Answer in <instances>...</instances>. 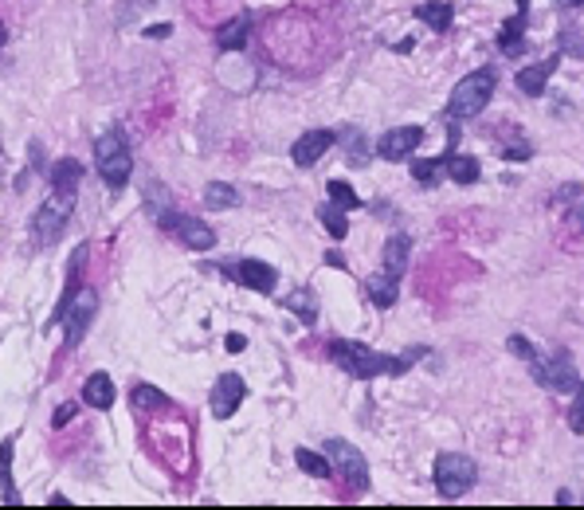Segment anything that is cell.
<instances>
[{
  "label": "cell",
  "instance_id": "6da1fadb",
  "mask_svg": "<svg viewBox=\"0 0 584 510\" xmlns=\"http://www.w3.org/2000/svg\"><path fill=\"white\" fill-rule=\"evenodd\" d=\"M419 353H424V350H412V353H404V358H385V353L369 350L365 342H345V338L330 342V358L350 373V377H361V381L377 377V373H392V377H400V373L412 366Z\"/></svg>",
  "mask_w": 584,
  "mask_h": 510
},
{
  "label": "cell",
  "instance_id": "7a4b0ae2",
  "mask_svg": "<svg viewBox=\"0 0 584 510\" xmlns=\"http://www.w3.org/2000/svg\"><path fill=\"white\" fill-rule=\"evenodd\" d=\"M95 161H98V173H103L106 189H126L134 173V158H130V142H126L122 130H106L103 138L95 142Z\"/></svg>",
  "mask_w": 584,
  "mask_h": 510
},
{
  "label": "cell",
  "instance_id": "3957f363",
  "mask_svg": "<svg viewBox=\"0 0 584 510\" xmlns=\"http://www.w3.org/2000/svg\"><path fill=\"white\" fill-rule=\"evenodd\" d=\"M75 193L79 189H59V185H51V197L40 205V212H35V240L40 243H56L59 236H63V228H67L71 220V212H75Z\"/></svg>",
  "mask_w": 584,
  "mask_h": 510
},
{
  "label": "cell",
  "instance_id": "277c9868",
  "mask_svg": "<svg viewBox=\"0 0 584 510\" xmlns=\"http://www.w3.org/2000/svg\"><path fill=\"white\" fill-rule=\"evenodd\" d=\"M471 487H474V463L467 455L447 452L435 460V491H440L443 498H463Z\"/></svg>",
  "mask_w": 584,
  "mask_h": 510
},
{
  "label": "cell",
  "instance_id": "5b68a950",
  "mask_svg": "<svg viewBox=\"0 0 584 510\" xmlns=\"http://www.w3.org/2000/svg\"><path fill=\"white\" fill-rule=\"evenodd\" d=\"M495 95V71H474L471 79H463L451 95V114L455 118H474Z\"/></svg>",
  "mask_w": 584,
  "mask_h": 510
},
{
  "label": "cell",
  "instance_id": "8992f818",
  "mask_svg": "<svg viewBox=\"0 0 584 510\" xmlns=\"http://www.w3.org/2000/svg\"><path fill=\"white\" fill-rule=\"evenodd\" d=\"M326 452H330L334 460V471L342 475L345 483H350L353 491H365L369 487V463H365V455L353 448V444L345 440H326Z\"/></svg>",
  "mask_w": 584,
  "mask_h": 510
},
{
  "label": "cell",
  "instance_id": "52a82bcc",
  "mask_svg": "<svg viewBox=\"0 0 584 510\" xmlns=\"http://www.w3.org/2000/svg\"><path fill=\"white\" fill-rule=\"evenodd\" d=\"M95 306H98L95 290H75V295H71V303L63 306V311L51 314V322H67V345H79V338H83L87 326H90Z\"/></svg>",
  "mask_w": 584,
  "mask_h": 510
},
{
  "label": "cell",
  "instance_id": "ba28073f",
  "mask_svg": "<svg viewBox=\"0 0 584 510\" xmlns=\"http://www.w3.org/2000/svg\"><path fill=\"white\" fill-rule=\"evenodd\" d=\"M529 366H534V377L542 381L545 389H553V393H565V389H577V385H580L577 366H572L565 353H557L553 361H542V358L534 353V358H529Z\"/></svg>",
  "mask_w": 584,
  "mask_h": 510
},
{
  "label": "cell",
  "instance_id": "9c48e42d",
  "mask_svg": "<svg viewBox=\"0 0 584 510\" xmlns=\"http://www.w3.org/2000/svg\"><path fill=\"white\" fill-rule=\"evenodd\" d=\"M161 224H165L169 232H177L193 251L216 248V232H212V228H208L204 220H193V216H173V212H169V216H161Z\"/></svg>",
  "mask_w": 584,
  "mask_h": 510
},
{
  "label": "cell",
  "instance_id": "30bf717a",
  "mask_svg": "<svg viewBox=\"0 0 584 510\" xmlns=\"http://www.w3.org/2000/svg\"><path fill=\"white\" fill-rule=\"evenodd\" d=\"M243 397H248V385H243V377H235V373H224V377L212 385V416L227 421V416H232L235 408L243 405Z\"/></svg>",
  "mask_w": 584,
  "mask_h": 510
},
{
  "label": "cell",
  "instance_id": "8fae6325",
  "mask_svg": "<svg viewBox=\"0 0 584 510\" xmlns=\"http://www.w3.org/2000/svg\"><path fill=\"white\" fill-rule=\"evenodd\" d=\"M419 142H424V130H419V126H396V130H388L385 138L377 142V153L385 161H404Z\"/></svg>",
  "mask_w": 584,
  "mask_h": 510
},
{
  "label": "cell",
  "instance_id": "7c38bea8",
  "mask_svg": "<svg viewBox=\"0 0 584 510\" xmlns=\"http://www.w3.org/2000/svg\"><path fill=\"white\" fill-rule=\"evenodd\" d=\"M330 145H334V134L330 130H310V134H303V138L295 142L290 158H295L298 169H310V166H318V161L326 158V150H330Z\"/></svg>",
  "mask_w": 584,
  "mask_h": 510
},
{
  "label": "cell",
  "instance_id": "4fadbf2b",
  "mask_svg": "<svg viewBox=\"0 0 584 510\" xmlns=\"http://www.w3.org/2000/svg\"><path fill=\"white\" fill-rule=\"evenodd\" d=\"M232 275L240 279L243 287L259 290V295H271V290H275V283H279V271H275V267H267V263H259V259H243V263H235Z\"/></svg>",
  "mask_w": 584,
  "mask_h": 510
},
{
  "label": "cell",
  "instance_id": "5bb4252c",
  "mask_svg": "<svg viewBox=\"0 0 584 510\" xmlns=\"http://www.w3.org/2000/svg\"><path fill=\"white\" fill-rule=\"evenodd\" d=\"M83 400L90 408H114V381L106 373H90L83 385Z\"/></svg>",
  "mask_w": 584,
  "mask_h": 510
},
{
  "label": "cell",
  "instance_id": "9a60e30c",
  "mask_svg": "<svg viewBox=\"0 0 584 510\" xmlns=\"http://www.w3.org/2000/svg\"><path fill=\"white\" fill-rule=\"evenodd\" d=\"M553 71H557V56L545 59V63H537V67L518 71V87H522L526 95H545V83H549Z\"/></svg>",
  "mask_w": 584,
  "mask_h": 510
},
{
  "label": "cell",
  "instance_id": "2e32d148",
  "mask_svg": "<svg viewBox=\"0 0 584 510\" xmlns=\"http://www.w3.org/2000/svg\"><path fill=\"white\" fill-rule=\"evenodd\" d=\"M416 16L427 24L432 32H447L451 28V4L447 0H424V4H416Z\"/></svg>",
  "mask_w": 584,
  "mask_h": 510
},
{
  "label": "cell",
  "instance_id": "e0dca14e",
  "mask_svg": "<svg viewBox=\"0 0 584 510\" xmlns=\"http://www.w3.org/2000/svg\"><path fill=\"white\" fill-rule=\"evenodd\" d=\"M526 12H529V8H518V16H514V20H506V24H502V32H498V48L506 51V56H522V28H526Z\"/></svg>",
  "mask_w": 584,
  "mask_h": 510
},
{
  "label": "cell",
  "instance_id": "ac0fdd59",
  "mask_svg": "<svg viewBox=\"0 0 584 510\" xmlns=\"http://www.w3.org/2000/svg\"><path fill=\"white\" fill-rule=\"evenodd\" d=\"M248 28H251L248 16H235V20H227L224 28H220V35H216L220 51H240L243 43H248Z\"/></svg>",
  "mask_w": 584,
  "mask_h": 510
},
{
  "label": "cell",
  "instance_id": "d6986e66",
  "mask_svg": "<svg viewBox=\"0 0 584 510\" xmlns=\"http://www.w3.org/2000/svg\"><path fill=\"white\" fill-rule=\"evenodd\" d=\"M408 251H412V243H408V236H392V240L385 243V271L388 275H404L408 267Z\"/></svg>",
  "mask_w": 584,
  "mask_h": 510
},
{
  "label": "cell",
  "instance_id": "ffe728a7",
  "mask_svg": "<svg viewBox=\"0 0 584 510\" xmlns=\"http://www.w3.org/2000/svg\"><path fill=\"white\" fill-rule=\"evenodd\" d=\"M365 290H369V298L380 306V311H388L392 303H396V275H373L369 283H365Z\"/></svg>",
  "mask_w": 584,
  "mask_h": 510
},
{
  "label": "cell",
  "instance_id": "44dd1931",
  "mask_svg": "<svg viewBox=\"0 0 584 510\" xmlns=\"http://www.w3.org/2000/svg\"><path fill=\"white\" fill-rule=\"evenodd\" d=\"M51 185H59V189H79L83 185V166H79L75 158H63L51 166Z\"/></svg>",
  "mask_w": 584,
  "mask_h": 510
},
{
  "label": "cell",
  "instance_id": "7402d4cb",
  "mask_svg": "<svg viewBox=\"0 0 584 510\" xmlns=\"http://www.w3.org/2000/svg\"><path fill=\"white\" fill-rule=\"evenodd\" d=\"M0 487H4L8 506H20V495H16V487H12V440L0 444Z\"/></svg>",
  "mask_w": 584,
  "mask_h": 510
},
{
  "label": "cell",
  "instance_id": "603a6c76",
  "mask_svg": "<svg viewBox=\"0 0 584 510\" xmlns=\"http://www.w3.org/2000/svg\"><path fill=\"white\" fill-rule=\"evenodd\" d=\"M134 408L138 413H161V408H173L165 393H158L153 385H138L134 389Z\"/></svg>",
  "mask_w": 584,
  "mask_h": 510
},
{
  "label": "cell",
  "instance_id": "cb8c5ba5",
  "mask_svg": "<svg viewBox=\"0 0 584 510\" xmlns=\"http://www.w3.org/2000/svg\"><path fill=\"white\" fill-rule=\"evenodd\" d=\"M447 173H451L455 185H474V181H479V161L474 158H451V153H447Z\"/></svg>",
  "mask_w": 584,
  "mask_h": 510
},
{
  "label": "cell",
  "instance_id": "d4e9b609",
  "mask_svg": "<svg viewBox=\"0 0 584 510\" xmlns=\"http://www.w3.org/2000/svg\"><path fill=\"white\" fill-rule=\"evenodd\" d=\"M318 216H322L326 232H330L334 240H345V232H350V220H345V208H337L334 200H330V205H322V208H318Z\"/></svg>",
  "mask_w": 584,
  "mask_h": 510
},
{
  "label": "cell",
  "instance_id": "484cf974",
  "mask_svg": "<svg viewBox=\"0 0 584 510\" xmlns=\"http://www.w3.org/2000/svg\"><path fill=\"white\" fill-rule=\"evenodd\" d=\"M204 205L208 208H235L240 205V193H235L232 185H224V181H212V185L204 189Z\"/></svg>",
  "mask_w": 584,
  "mask_h": 510
},
{
  "label": "cell",
  "instance_id": "4316f807",
  "mask_svg": "<svg viewBox=\"0 0 584 510\" xmlns=\"http://www.w3.org/2000/svg\"><path fill=\"white\" fill-rule=\"evenodd\" d=\"M295 460H298V468H303L306 475H314V479H330V475H334L330 463H326L318 452H310V448H298V452H295Z\"/></svg>",
  "mask_w": 584,
  "mask_h": 510
},
{
  "label": "cell",
  "instance_id": "83f0119b",
  "mask_svg": "<svg viewBox=\"0 0 584 510\" xmlns=\"http://www.w3.org/2000/svg\"><path fill=\"white\" fill-rule=\"evenodd\" d=\"M447 169V158H432V161H416L412 166V177L419 185H435V177Z\"/></svg>",
  "mask_w": 584,
  "mask_h": 510
},
{
  "label": "cell",
  "instance_id": "f1b7e54d",
  "mask_svg": "<svg viewBox=\"0 0 584 510\" xmlns=\"http://www.w3.org/2000/svg\"><path fill=\"white\" fill-rule=\"evenodd\" d=\"M287 306H290V311H298L303 322H314V318H318V303L310 298V290H295V295L287 298Z\"/></svg>",
  "mask_w": 584,
  "mask_h": 510
},
{
  "label": "cell",
  "instance_id": "f546056e",
  "mask_svg": "<svg viewBox=\"0 0 584 510\" xmlns=\"http://www.w3.org/2000/svg\"><path fill=\"white\" fill-rule=\"evenodd\" d=\"M326 189H330V200H334V205H337V208H345V212L361 205V197L353 193V189L345 185V181H330V185H326Z\"/></svg>",
  "mask_w": 584,
  "mask_h": 510
},
{
  "label": "cell",
  "instance_id": "4dcf8cb0",
  "mask_svg": "<svg viewBox=\"0 0 584 510\" xmlns=\"http://www.w3.org/2000/svg\"><path fill=\"white\" fill-rule=\"evenodd\" d=\"M569 428L572 432H584V381L577 385V400H572V408H569Z\"/></svg>",
  "mask_w": 584,
  "mask_h": 510
},
{
  "label": "cell",
  "instance_id": "1f68e13d",
  "mask_svg": "<svg viewBox=\"0 0 584 510\" xmlns=\"http://www.w3.org/2000/svg\"><path fill=\"white\" fill-rule=\"evenodd\" d=\"M510 350H514L518 358H526V361H529V358H534V353H537L534 345H529V342L522 338V334H514V338H510Z\"/></svg>",
  "mask_w": 584,
  "mask_h": 510
},
{
  "label": "cell",
  "instance_id": "d6a6232c",
  "mask_svg": "<svg viewBox=\"0 0 584 510\" xmlns=\"http://www.w3.org/2000/svg\"><path fill=\"white\" fill-rule=\"evenodd\" d=\"M345 138H350V145H353V166H365V145H361V134L357 130H350V134H345Z\"/></svg>",
  "mask_w": 584,
  "mask_h": 510
},
{
  "label": "cell",
  "instance_id": "836d02e7",
  "mask_svg": "<svg viewBox=\"0 0 584 510\" xmlns=\"http://www.w3.org/2000/svg\"><path fill=\"white\" fill-rule=\"evenodd\" d=\"M75 413H79V405H71V400H67V405H59V413H56V428H63Z\"/></svg>",
  "mask_w": 584,
  "mask_h": 510
},
{
  "label": "cell",
  "instance_id": "e575fe53",
  "mask_svg": "<svg viewBox=\"0 0 584 510\" xmlns=\"http://www.w3.org/2000/svg\"><path fill=\"white\" fill-rule=\"evenodd\" d=\"M243 345H248V342H243V334H227V350H232V353H240Z\"/></svg>",
  "mask_w": 584,
  "mask_h": 510
},
{
  "label": "cell",
  "instance_id": "d590c367",
  "mask_svg": "<svg viewBox=\"0 0 584 510\" xmlns=\"http://www.w3.org/2000/svg\"><path fill=\"white\" fill-rule=\"evenodd\" d=\"M557 4H565V8H580L584 0H557Z\"/></svg>",
  "mask_w": 584,
  "mask_h": 510
},
{
  "label": "cell",
  "instance_id": "8d00e7d4",
  "mask_svg": "<svg viewBox=\"0 0 584 510\" xmlns=\"http://www.w3.org/2000/svg\"><path fill=\"white\" fill-rule=\"evenodd\" d=\"M577 228H584V208H580V212H577Z\"/></svg>",
  "mask_w": 584,
  "mask_h": 510
},
{
  "label": "cell",
  "instance_id": "74e56055",
  "mask_svg": "<svg viewBox=\"0 0 584 510\" xmlns=\"http://www.w3.org/2000/svg\"><path fill=\"white\" fill-rule=\"evenodd\" d=\"M8 40V32H4V24H0V43H4Z\"/></svg>",
  "mask_w": 584,
  "mask_h": 510
}]
</instances>
